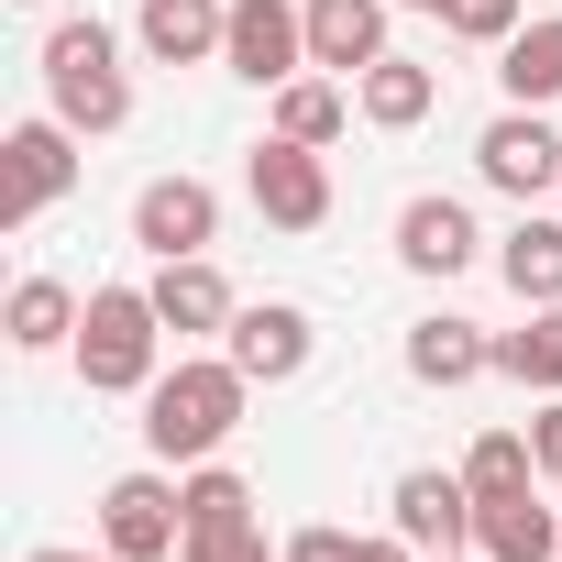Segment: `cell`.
Instances as JSON below:
<instances>
[{"mask_svg":"<svg viewBox=\"0 0 562 562\" xmlns=\"http://www.w3.org/2000/svg\"><path fill=\"white\" fill-rule=\"evenodd\" d=\"M342 122H353V78H331V67H310V78H288V89H265V133H288V144H342Z\"/></svg>","mask_w":562,"mask_h":562,"instance_id":"cell-18","label":"cell"},{"mask_svg":"<svg viewBox=\"0 0 562 562\" xmlns=\"http://www.w3.org/2000/svg\"><path fill=\"white\" fill-rule=\"evenodd\" d=\"M496 89H507L518 111H551V100H562V12H551V23H518V34L496 45Z\"/></svg>","mask_w":562,"mask_h":562,"instance_id":"cell-22","label":"cell"},{"mask_svg":"<svg viewBox=\"0 0 562 562\" xmlns=\"http://www.w3.org/2000/svg\"><path fill=\"white\" fill-rule=\"evenodd\" d=\"M551 496H562V485H551Z\"/></svg>","mask_w":562,"mask_h":562,"instance_id":"cell-35","label":"cell"},{"mask_svg":"<svg viewBox=\"0 0 562 562\" xmlns=\"http://www.w3.org/2000/svg\"><path fill=\"white\" fill-rule=\"evenodd\" d=\"M386 12H397V0H310V67L364 78L375 56H397L386 45Z\"/></svg>","mask_w":562,"mask_h":562,"instance_id":"cell-16","label":"cell"},{"mask_svg":"<svg viewBox=\"0 0 562 562\" xmlns=\"http://www.w3.org/2000/svg\"><path fill=\"white\" fill-rule=\"evenodd\" d=\"M133 243H144L155 265L210 254V243H221V188L188 177V166H177V177H144V188H133Z\"/></svg>","mask_w":562,"mask_h":562,"instance_id":"cell-9","label":"cell"},{"mask_svg":"<svg viewBox=\"0 0 562 562\" xmlns=\"http://www.w3.org/2000/svg\"><path fill=\"white\" fill-rule=\"evenodd\" d=\"M353 551H364L353 529H299V540H288V562H353Z\"/></svg>","mask_w":562,"mask_h":562,"instance_id":"cell-29","label":"cell"},{"mask_svg":"<svg viewBox=\"0 0 562 562\" xmlns=\"http://www.w3.org/2000/svg\"><path fill=\"white\" fill-rule=\"evenodd\" d=\"M430 100H441V78H430L419 56H375V67L353 78V111H364L375 133H419V122H430Z\"/></svg>","mask_w":562,"mask_h":562,"instance_id":"cell-20","label":"cell"},{"mask_svg":"<svg viewBox=\"0 0 562 562\" xmlns=\"http://www.w3.org/2000/svg\"><path fill=\"white\" fill-rule=\"evenodd\" d=\"M496 375H507V386H529V397H562V299H551V310H529L518 331H496Z\"/></svg>","mask_w":562,"mask_h":562,"instance_id":"cell-23","label":"cell"},{"mask_svg":"<svg viewBox=\"0 0 562 562\" xmlns=\"http://www.w3.org/2000/svg\"><path fill=\"white\" fill-rule=\"evenodd\" d=\"M221 67H232L243 89H288V78H310V0H232Z\"/></svg>","mask_w":562,"mask_h":562,"instance_id":"cell-6","label":"cell"},{"mask_svg":"<svg viewBox=\"0 0 562 562\" xmlns=\"http://www.w3.org/2000/svg\"><path fill=\"white\" fill-rule=\"evenodd\" d=\"M408 375L430 386V397H452V386H474V375H496V331H474V321H452V310H430V321H408Z\"/></svg>","mask_w":562,"mask_h":562,"instance_id":"cell-15","label":"cell"},{"mask_svg":"<svg viewBox=\"0 0 562 562\" xmlns=\"http://www.w3.org/2000/svg\"><path fill=\"white\" fill-rule=\"evenodd\" d=\"M100 551H122V562H177V551H188V496H177V463H144V474L100 485Z\"/></svg>","mask_w":562,"mask_h":562,"instance_id":"cell-4","label":"cell"},{"mask_svg":"<svg viewBox=\"0 0 562 562\" xmlns=\"http://www.w3.org/2000/svg\"><path fill=\"white\" fill-rule=\"evenodd\" d=\"M518 23H529V0H452V34L463 45H507Z\"/></svg>","mask_w":562,"mask_h":562,"instance_id":"cell-27","label":"cell"},{"mask_svg":"<svg viewBox=\"0 0 562 562\" xmlns=\"http://www.w3.org/2000/svg\"><path fill=\"white\" fill-rule=\"evenodd\" d=\"M397 12H441V23H452V0H397Z\"/></svg>","mask_w":562,"mask_h":562,"instance_id":"cell-32","label":"cell"},{"mask_svg":"<svg viewBox=\"0 0 562 562\" xmlns=\"http://www.w3.org/2000/svg\"><path fill=\"white\" fill-rule=\"evenodd\" d=\"M12 12H34V0H12Z\"/></svg>","mask_w":562,"mask_h":562,"instance_id":"cell-34","label":"cell"},{"mask_svg":"<svg viewBox=\"0 0 562 562\" xmlns=\"http://www.w3.org/2000/svg\"><path fill=\"white\" fill-rule=\"evenodd\" d=\"M221 353H232L254 386H299L310 353H321V321H310L299 299H243V321L221 331Z\"/></svg>","mask_w":562,"mask_h":562,"instance_id":"cell-10","label":"cell"},{"mask_svg":"<svg viewBox=\"0 0 562 562\" xmlns=\"http://www.w3.org/2000/svg\"><path fill=\"white\" fill-rule=\"evenodd\" d=\"M166 321H155V288H89V310H78V375H89V397H144L155 375H166Z\"/></svg>","mask_w":562,"mask_h":562,"instance_id":"cell-3","label":"cell"},{"mask_svg":"<svg viewBox=\"0 0 562 562\" xmlns=\"http://www.w3.org/2000/svg\"><path fill=\"white\" fill-rule=\"evenodd\" d=\"M221 34H232V0H144V12H133V45L155 67H210Z\"/></svg>","mask_w":562,"mask_h":562,"instance_id":"cell-17","label":"cell"},{"mask_svg":"<svg viewBox=\"0 0 562 562\" xmlns=\"http://www.w3.org/2000/svg\"><path fill=\"white\" fill-rule=\"evenodd\" d=\"M430 562H485V551H430Z\"/></svg>","mask_w":562,"mask_h":562,"instance_id":"cell-33","label":"cell"},{"mask_svg":"<svg viewBox=\"0 0 562 562\" xmlns=\"http://www.w3.org/2000/svg\"><path fill=\"white\" fill-rule=\"evenodd\" d=\"M78 288H67V276H23V288H12V310H0V331H12V353H67L78 342Z\"/></svg>","mask_w":562,"mask_h":562,"instance_id":"cell-21","label":"cell"},{"mask_svg":"<svg viewBox=\"0 0 562 562\" xmlns=\"http://www.w3.org/2000/svg\"><path fill=\"white\" fill-rule=\"evenodd\" d=\"M474 254H485V232H474V210H463V199H441V188H430V199H408V210H397V265H408V276H463Z\"/></svg>","mask_w":562,"mask_h":562,"instance_id":"cell-14","label":"cell"},{"mask_svg":"<svg viewBox=\"0 0 562 562\" xmlns=\"http://www.w3.org/2000/svg\"><path fill=\"white\" fill-rule=\"evenodd\" d=\"M177 496H188V529H243V518H254V485H243L232 463H188Z\"/></svg>","mask_w":562,"mask_h":562,"instance_id":"cell-25","label":"cell"},{"mask_svg":"<svg viewBox=\"0 0 562 562\" xmlns=\"http://www.w3.org/2000/svg\"><path fill=\"white\" fill-rule=\"evenodd\" d=\"M474 551L485 562H562V496H540V485L474 496Z\"/></svg>","mask_w":562,"mask_h":562,"instance_id":"cell-13","label":"cell"},{"mask_svg":"<svg viewBox=\"0 0 562 562\" xmlns=\"http://www.w3.org/2000/svg\"><path fill=\"white\" fill-rule=\"evenodd\" d=\"M496 276L518 288V310H551L562 299V210H518V232L496 243Z\"/></svg>","mask_w":562,"mask_h":562,"instance_id":"cell-19","label":"cell"},{"mask_svg":"<svg viewBox=\"0 0 562 562\" xmlns=\"http://www.w3.org/2000/svg\"><path fill=\"white\" fill-rule=\"evenodd\" d=\"M144 288H155V321H166L177 342H221V331L243 321V299H232V276H221L210 254H177V265H155Z\"/></svg>","mask_w":562,"mask_h":562,"instance_id":"cell-12","label":"cell"},{"mask_svg":"<svg viewBox=\"0 0 562 562\" xmlns=\"http://www.w3.org/2000/svg\"><path fill=\"white\" fill-rule=\"evenodd\" d=\"M177 562H288V551H265V529L243 518V529H188V551Z\"/></svg>","mask_w":562,"mask_h":562,"instance_id":"cell-26","label":"cell"},{"mask_svg":"<svg viewBox=\"0 0 562 562\" xmlns=\"http://www.w3.org/2000/svg\"><path fill=\"white\" fill-rule=\"evenodd\" d=\"M78 144H89V133H67L56 111L12 122V144H0V155H12V188H0V232H34V221L78 188Z\"/></svg>","mask_w":562,"mask_h":562,"instance_id":"cell-7","label":"cell"},{"mask_svg":"<svg viewBox=\"0 0 562 562\" xmlns=\"http://www.w3.org/2000/svg\"><path fill=\"white\" fill-rule=\"evenodd\" d=\"M529 452H540V485H562V397H540V419H529Z\"/></svg>","mask_w":562,"mask_h":562,"instance_id":"cell-28","label":"cell"},{"mask_svg":"<svg viewBox=\"0 0 562 562\" xmlns=\"http://www.w3.org/2000/svg\"><path fill=\"white\" fill-rule=\"evenodd\" d=\"M386 529L419 540V551H474V485H463V463H452V474H441V463H408V474L386 485Z\"/></svg>","mask_w":562,"mask_h":562,"instance_id":"cell-11","label":"cell"},{"mask_svg":"<svg viewBox=\"0 0 562 562\" xmlns=\"http://www.w3.org/2000/svg\"><path fill=\"white\" fill-rule=\"evenodd\" d=\"M353 562H430V551H419V540H397V529H375V540H364Z\"/></svg>","mask_w":562,"mask_h":562,"instance_id":"cell-30","label":"cell"},{"mask_svg":"<svg viewBox=\"0 0 562 562\" xmlns=\"http://www.w3.org/2000/svg\"><path fill=\"white\" fill-rule=\"evenodd\" d=\"M243 199H254L276 232H321V221H331V166H321V144L265 133V144L243 155Z\"/></svg>","mask_w":562,"mask_h":562,"instance_id":"cell-8","label":"cell"},{"mask_svg":"<svg viewBox=\"0 0 562 562\" xmlns=\"http://www.w3.org/2000/svg\"><path fill=\"white\" fill-rule=\"evenodd\" d=\"M474 177H485L496 199H518V210H529V199H562V133H551V111H518V100H507V111L474 133Z\"/></svg>","mask_w":562,"mask_h":562,"instance_id":"cell-5","label":"cell"},{"mask_svg":"<svg viewBox=\"0 0 562 562\" xmlns=\"http://www.w3.org/2000/svg\"><path fill=\"white\" fill-rule=\"evenodd\" d=\"M45 111L67 122V133H122L133 122V67H122V34L100 23V12H67L56 34H45Z\"/></svg>","mask_w":562,"mask_h":562,"instance_id":"cell-2","label":"cell"},{"mask_svg":"<svg viewBox=\"0 0 562 562\" xmlns=\"http://www.w3.org/2000/svg\"><path fill=\"white\" fill-rule=\"evenodd\" d=\"M463 485H474V496H518V485H540V452H529V430H485V441L463 452Z\"/></svg>","mask_w":562,"mask_h":562,"instance_id":"cell-24","label":"cell"},{"mask_svg":"<svg viewBox=\"0 0 562 562\" xmlns=\"http://www.w3.org/2000/svg\"><path fill=\"white\" fill-rule=\"evenodd\" d=\"M243 397H254V375L232 353H177L144 386V452L155 463H221V441L243 430Z\"/></svg>","mask_w":562,"mask_h":562,"instance_id":"cell-1","label":"cell"},{"mask_svg":"<svg viewBox=\"0 0 562 562\" xmlns=\"http://www.w3.org/2000/svg\"><path fill=\"white\" fill-rule=\"evenodd\" d=\"M23 562H122V551H23Z\"/></svg>","mask_w":562,"mask_h":562,"instance_id":"cell-31","label":"cell"}]
</instances>
